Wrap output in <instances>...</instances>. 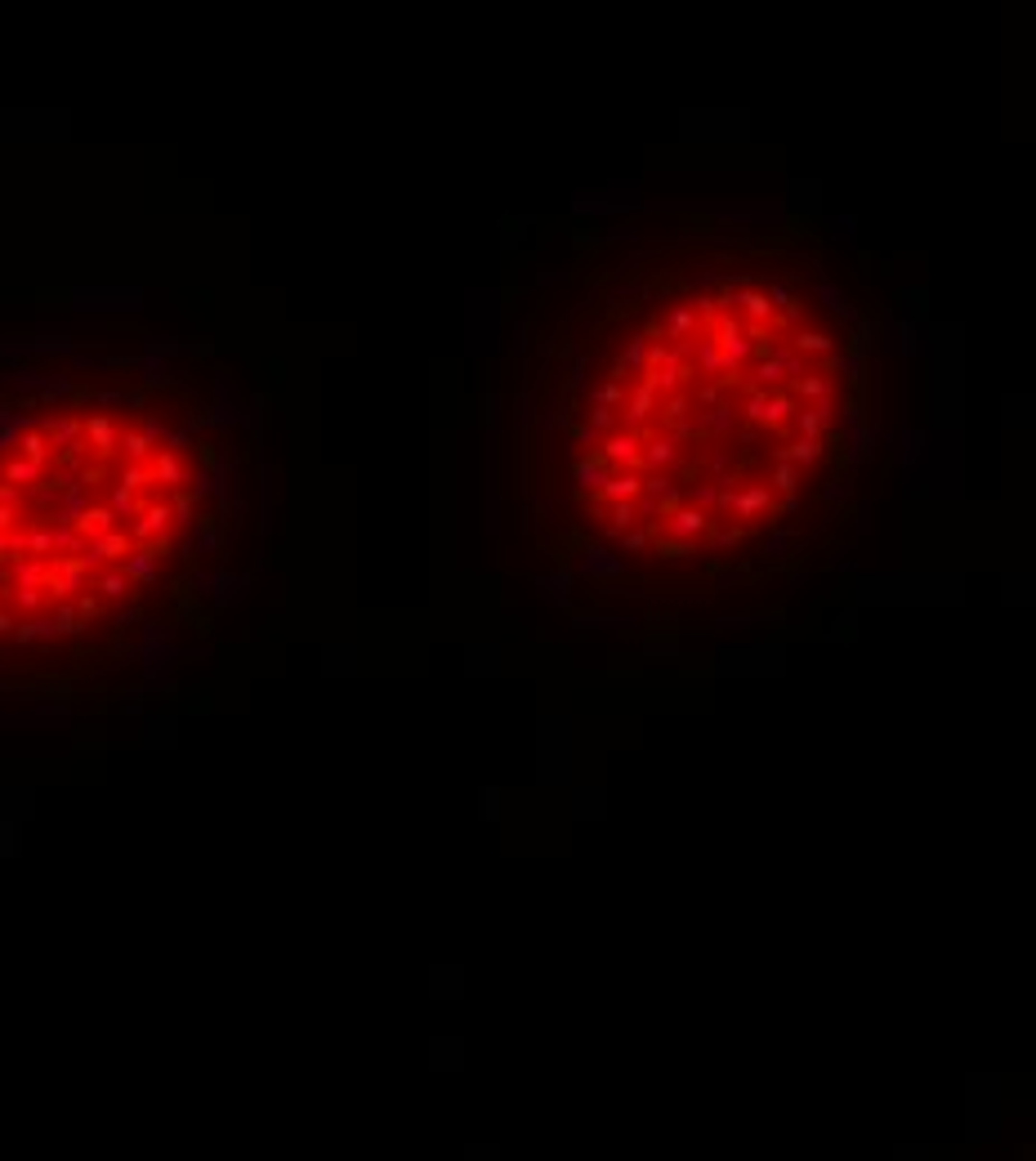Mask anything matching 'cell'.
Instances as JSON below:
<instances>
[{"label": "cell", "instance_id": "6da1fadb", "mask_svg": "<svg viewBox=\"0 0 1036 1161\" xmlns=\"http://www.w3.org/2000/svg\"><path fill=\"white\" fill-rule=\"evenodd\" d=\"M193 456L156 420L67 407L0 438V639L77 634L139 599L197 514Z\"/></svg>", "mask_w": 1036, "mask_h": 1161}]
</instances>
